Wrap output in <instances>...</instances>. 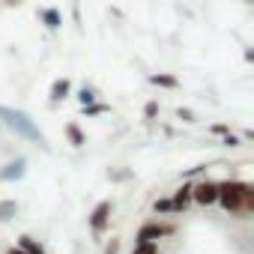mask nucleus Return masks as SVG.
Masks as SVG:
<instances>
[{
    "label": "nucleus",
    "instance_id": "423d86ee",
    "mask_svg": "<svg viewBox=\"0 0 254 254\" xmlns=\"http://www.w3.org/2000/svg\"><path fill=\"white\" fill-rule=\"evenodd\" d=\"M69 93H72V84H69V78H57V81L51 84V102H54V105H57V102H63Z\"/></svg>",
    "mask_w": 254,
    "mask_h": 254
},
{
    "label": "nucleus",
    "instance_id": "20e7f679",
    "mask_svg": "<svg viewBox=\"0 0 254 254\" xmlns=\"http://www.w3.org/2000/svg\"><path fill=\"white\" fill-rule=\"evenodd\" d=\"M108 218H111V203H108V200H102V203L93 209V215H90V227H93V233H105Z\"/></svg>",
    "mask_w": 254,
    "mask_h": 254
},
{
    "label": "nucleus",
    "instance_id": "f257e3e1",
    "mask_svg": "<svg viewBox=\"0 0 254 254\" xmlns=\"http://www.w3.org/2000/svg\"><path fill=\"white\" fill-rule=\"evenodd\" d=\"M0 123H6L9 129L18 135V138H24V141H33V144H39L42 150H48V141H45V135L36 129V123L24 114V111H18V108H3L0 105Z\"/></svg>",
    "mask_w": 254,
    "mask_h": 254
},
{
    "label": "nucleus",
    "instance_id": "412c9836",
    "mask_svg": "<svg viewBox=\"0 0 254 254\" xmlns=\"http://www.w3.org/2000/svg\"><path fill=\"white\" fill-rule=\"evenodd\" d=\"M117 251H120V242H117V239H111V245H108V251H105V254H117Z\"/></svg>",
    "mask_w": 254,
    "mask_h": 254
},
{
    "label": "nucleus",
    "instance_id": "f3484780",
    "mask_svg": "<svg viewBox=\"0 0 254 254\" xmlns=\"http://www.w3.org/2000/svg\"><path fill=\"white\" fill-rule=\"evenodd\" d=\"M153 209H156V212H174V203H171V200H156Z\"/></svg>",
    "mask_w": 254,
    "mask_h": 254
},
{
    "label": "nucleus",
    "instance_id": "7ed1b4c3",
    "mask_svg": "<svg viewBox=\"0 0 254 254\" xmlns=\"http://www.w3.org/2000/svg\"><path fill=\"white\" fill-rule=\"evenodd\" d=\"M191 200H197L200 206H212V203L218 200V183L203 180V183L191 186Z\"/></svg>",
    "mask_w": 254,
    "mask_h": 254
},
{
    "label": "nucleus",
    "instance_id": "6e6552de",
    "mask_svg": "<svg viewBox=\"0 0 254 254\" xmlns=\"http://www.w3.org/2000/svg\"><path fill=\"white\" fill-rule=\"evenodd\" d=\"M191 200V186L186 183V186H180L177 189V194L171 197V203H174V212H180V209H186V203Z\"/></svg>",
    "mask_w": 254,
    "mask_h": 254
},
{
    "label": "nucleus",
    "instance_id": "aec40b11",
    "mask_svg": "<svg viewBox=\"0 0 254 254\" xmlns=\"http://www.w3.org/2000/svg\"><path fill=\"white\" fill-rule=\"evenodd\" d=\"M180 120H186V123H194V114H191V111H183V108H180Z\"/></svg>",
    "mask_w": 254,
    "mask_h": 254
},
{
    "label": "nucleus",
    "instance_id": "ddd939ff",
    "mask_svg": "<svg viewBox=\"0 0 254 254\" xmlns=\"http://www.w3.org/2000/svg\"><path fill=\"white\" fill-rule=\"evenodd\" d=\"M150 84H156V87H180V81L174 78V75H150Z\"/></svg>",
    "mask_w": 254,
    "mask_h": 254
},
{
    "label": "nucleus",
    "instance_id": "1a4fd4ad",
    "mask_svg": "<svg viewBox=\"0 0 254 254\" xmlns=\"http://www.w3.org/2000/svg\"><path fill=\"white\" fill-rule=\"evenodd\" d=\"M39 15H42V21H45V24H48V27H51V30H57V27H60V24H63V15H60V12H57V9H42V12H39Z\"/></svg>",
    "mask_w": 254,
    "mask_h": 254
},
{
    "label": "nucleus",
    "instance_id": "4468645a",
    "mask_svg": "<svg viewBox=\"0 0 254 254\" xmlns=\"http://www.w3.org/2000/svg\"><path fill=\"white\" fill-rule=\"evenodd\" d=\"M78 102H81V105H84V108H87V105H93V102H96V93H93V90H90V87H84V90H81V93H78Z\"/></svg>",
    "mask_w": 254,
    "mask_h": 254
},
{
    "label": "nucleus",
    "instance_id": "0eeeda50",
    "mask_svg": "<svg viewBox=\"0 0 254 254\" xmlns=\"http://www.w3.org/2000/svg\"><path fill=\"white\" fill-rule=\"evenodd\" d=\"M24 159H15V162H9L3 171H0V180H21L24 177Z\"/></svg>",
    "mask_w": 254,
    "mask_h": 254
},
{
    "label": "nucleus",
    "instance_id": "9b49d317",
    "mask_svg": "<svg viewBox=\"0 0 254 254\" xmlns=\"http://www.w3.org/2000/svg\"><path fill=\"white\" fill-rule=\"evenodd\" d=\"M18 242H21V251H24V254H45V248H42L36 239H30V236H21Z\"/></svg>",
    "mask_w": 254,
    "mask_h": 254
},
{
    "label": "nucleus",
    "instance_id": "39448f33",
    "mask_svg": "<svg viewBox=\"0 0 254 254\" xmlns=\"http://www.w3.org/2000/svg\"><path fill=\"white\" fill-rule=\"evenodd\" d=\"M174 227L171 224H144L141 230H138V239L135 242H156L159 236H168Z\"/></svg>",
    "mask_w": 254,
    "mask_h": 254
},
{
    "label": "nucleus",
    "instance_id": "f03ea898",
    "mask_svg": "<svg viewBox=\"0 0 254 254\" xmlns=\"http://www.w3.org/2000/svg\"><path fill=\"white\" fill-rule=\"evenodd\" d=\"M251 197H254V191H251L248 183H233V180L218 183V203H221L227 212L251 209Z\"/></svg>",
    "mask_w": 254,
    "mask_h": 254
},
{
    "label": "nucleus",
    "instance_id": "dca6fc26",
    "mask_svg": "<svg viewBox=\"0 0 254 254\" xmlns=\"http://www.w3.org/2000/svg\"><path fill=\"white\" fill-rule=\"evenodd\" d=\"M105 111H108V105H87V108H84L87 117H96V114H105Z\"/></svg>",
    "mask_w": 254,
    "mask_h": 254
},
{
    "label": "nucleus",
    "instance_id": "4be33fe9",
    "mask_svg": "<svg viewBox=\"0 0 254 254\" xmlns=\"http://www.w3.org/2000/svg\"><path fill=\"white\" fill-rule=\"evenodd\" d=\"M9 254H24V251L21 248H9Z\"/></svg>",
    "mask_w": 254,
    "mask_h": 254
},
{
    "label": "nucleus",
    "instance_id": "a211bd4d",
    "mask_svg": "<svg viewBox=\"0 0 254 254\" xmlns=\"http://www.w3.org/2000/svg\"><path fill=\"white\" fill-rule=\"evenodd\" d=\"M156 114H159V105H156V102H150V105L144 108V117H147V120H153Z\"/></svg>",
    "mask_w": 254,
    "mask_h": 254
},
{
    "label": "nucleus",
    "instance_id": "2eb2a0df",
    "mask_svg": "<svg viewBox=\"0 0 254 254\" xmlns=\"http://www.w3.org/2000/svg\"><path fill=\"white\" fill-rule=\"evenodd\" d=\"M132 254H156V242H138Z\"/></svg>",
    "mask_w": 254,
    "mask_h": 254
},
{
    "label": "nucleus",
    "instance_id": "9d476101",
    "mask_svg": "<svg viewBox=\"0 0 254 254\" xmlns=\"http://www.w3.org/2000/svg\"><path fill=\"white\" fill-rule=\"evenodd\" d=\"M66 135H69V141H72V147H84V144H87V138H84V132L78 129V126H75V123H69V126H66Z\"/></svg>",
    "mask_w": 254,
    "mask_h": 254
},
{
    "label": "nucleus",
    "instance_id": "6ab92c4d",
    "mask_svg": "<svg viewBox=\"0 0 254 254\" xmlns=\"http://www.w3.org/2000/svg\"><path fill=\"white\" fill-rule=\"evenodd\" d=\"M224 147H239V138L227 132V135H224Z\"/></svg>",
    "mask_w": 254,
    "mask_h": 254
},
{
    "label": "nucleus",
    "instance_id": "f8f14e48",
    "mask_svg": "<svg viewBox=\"0 0 254 254\" xmlns=\"http://www.w3.org/2000/svg\"><path fill=\"white\" fill-rule=\"evenodd\" d=\"M15 212H18V203L15 200H0V221H9Z\"/></svg>",
    "mask_w": 254,
    "mask_h": 254
}]
</instances>
